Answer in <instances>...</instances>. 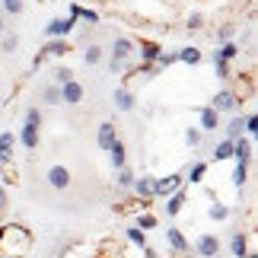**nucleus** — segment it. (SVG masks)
<instances>
[{"instance_id":"obj_1","label":"nucleus","mask_w":258,"mask_h":258,"mask_svg":"<svg viewBox=\"0 0 258 258\" xmlns=\"http://www.w3.org/2000/svg\"><path fill=\"white\" fill-rule=\"evenodd\" d=\"M29 242L32 239L23 226H4L0 230V255H26Z\"/></svg>"},{"instance_id":"obj_2","label":"nucleus","mask_w":258,"mask_h":258,"mask_svg":"<svg viewBox=\"0 0 258 258\" xmlns=\"http://www.w3.org/2000/svg\"><path fill=\"white\" fill-rule=\"evenodd\" d=\"M178 188H182V175H166V178H153V195H160V198H166V195L178 191Z\"/></svg>"},{"instance_id":"obj_3","label":"nucleus","mask_w":258,"mask_h":258,"mask_svg":"<svg viewBox=\"0 0 258 258\" xmlns=\"http://www.w3.org/2000/svg\"><path fill=\"white\" fill-rule=\"evenodd\" d=\"M195 249H198V255H201V258H217V252H220V239L211 236V233H204L201 239L195 242Z\"/></svg>"},{"instance_id":"obj_4","label":"nucleus","mask_w":258,"mask_h":258,"mask_svg":"<svg viewBox=\"0 0 258 258\" xmlns=\"http://www.w3.org/2000/svg\"><path fill=\"white\" fill-rule=\"evenodd\" d=\"M127 57H131V42H127V38H118L115 48H112V71H121Z\"/></svg>"},{"instance_id":"obj_5","label":"nucleus","mask_w":258,"mask_h":258,"mask_svg":"<svg viewBox=\"0 0 258 258\" xmlns=\"http://www.w3.org/2000/svg\"><path fill=\"white\" fill-rule=\"evenodd\" d=\"M48 185L57 188V191H64V188L71 185V169H67V166H51V169H48Z\"/></svg>"},{"instance_id":"obj_6","label":"nucleus","mask_w":258,"mask_h":258,"mask_svg":"<svg viewBox=\"0 0 258 258\" xmlns=\"http://www.w3.org/2000/svg\"><path fill=\"white\" fill-rule=\"evenodd\" d=\"M71 48H67V42H61V38H54V42H48L45 48H42V54L35 57V67L45 61V57H61V54H67Z\"/></svg>"},{"instance_id":"obj_7","label":"nucleus","mask_w":258,"mask_h":258,"mask_svg":"<svg viewBox=\"0 0 258 258\" xmlns=\"http://www.w3.org/2000/svg\"><path fill=\"white\" fill-rule=\"evenodd\" d=\"M83 99V86L77 83V80H71V83H64L61 86V102H67V105H77Z\"/></svg>"},{"instance_id":"obj_8","label":"nucleus","mask_w":258,"mask_h":258,"mask_svg":"<svg viewBox=\"0 0 258 258\" xmlns=\"http://www.w3.org/2000/svg\"><path fill=\"white\" fill-rule=\"evenodd\" d=\"M74 29V16H67V19H51L48 23V35L51 38H61V35H67Z\"/></svg>"},{"instance_id":"obj_9","label":"nucleus","mask_w":258,"mask_h":258,"mask_svg":"<svg viewBox=\"0 0 258 258\" xmlns=\"http://www.w3.org/2000/svg\"><path fill=\"white\" fill-rule=\"evenodd\" d=\"M214 108H217V112H236V96L230 93V89L217 93L214 96Z\"/></svg>"},{"instance_id":"obj_10","label":"nucleus","mask_w":258,"mask_h":258,"mask_svg":"<svg viewBox=\"0 0 258 258\" xmlns=\"http://www.w3.org/2000/svg\"><path fill=\"white\" fill-rule=\"evenodd\" d=\"M233 156H236L239 163H249V160H252V141L236 137V141H233Z\"/></svg>"},{"instance_id":"obj_11","label":"nucleus","mask_w":258,"mask_h":258,"mask_svg":"<svg viewBox=\"0 0 258 258\" xmlns=\"http://www.w3.org/2000/svg\"><path fill=\"white\" fill-rule=\"evenodd\" d=\"M108 160H112L115 169H124V163H127V153H124V144L115 137V144L108 147Z\"/></svg>"},{"instance_id":"obj_12","label":"nucleus","mask_w":258,"mask_h":258,"mask_svg":"<svg viewBox=\"0 0 258 258\" xmlns=\"http://www.w3.org/2000/svg\"><path fill=\"white\" fill-rule=\"evenodd\" d=\"M99 147H102V150H108V147L115 144V124L112 121H105V124H99Z\"/></svg>"},{"instance_id":"obj_13","label":"nucleus","mask_w":258,"mask_h":258,"mask_svg":"<svg viewBox=\"0 0 258 258\" xmlns=\"http://www.w3.org/2000/svg\"><path fill=\"white\" fill-rule=\"evenodd\" d=\"M217 121H220V112H217L214 105L201 108V127H204V131H217Z\"/></svg>"},{"instance_id":"obj_14","label":"nucleus","mask_w":258,"mask_h":258,"mask_svg":"<svg viewBox=\"0 0 258 258\" xmlns=\"http://www.w3.org/2000/svg\"><path fill=\"white\" fill-rule=\"evenodd\" d=\"M131 188H134V191L144 198V201H147V198H153V178H150V175H141V178H134V185H131Z\"/></svg>"},{"instance_id":"obj_15","label":"nucleus","mask_w":258,"mask_h":258,"mask_svg":"<svg viewBox=\"0 0 258 258\" xmlns=\"http://www.w3.org/2000/svg\"><path fill=\"white\" fill-rule=\"evenodd\" d=\"M13 144H16V137L10 131L0 134V160H13Z\"/></svg>"},{"instance_id":"obj_16","label":"nucleus","mask_w":258,"mask_h":258,"mask_svg":"<svg viewBox=\"0 0 258 258\" xmlns=\"http://www.w3.org/2000/svg\"><path fill=\"white\" fill-rule=\"evenodd\" d=\"M19 141H23V147L35 150V147H38V127H35V124H26L23 134H19Z\"/></svg>"},{"instance_id":"obj_17","label":"nucleus","mask_w":258,"mask_h":258,"mask_svg":"<svg viewBox=\"0 0 258 258\" xmlns=\"http://www.w3.org/2000/svg\"><path fill=\"white\" fill-rule=\"evenodd\" d=\"M230 245H233V255H236V258H245V255H249V242H245L242 233H233Z\"/></svg>"},{"instance_id":"obj_18","label":"nucleus","mask_w":258,"mask_h":258,"mask_svg":"<svg viewBox=\"0 0 258 258\" xmlns=\"http://www.w3.org/2000/svg\"><path fill=\"white\" fill-rule=\"evenodd\" d=\"M182 207H185V195H182V191H172V195H169V201H166V214L175 217L178 211H182Z\"/></svg>"},{"instance_id":"obj_19","label":"nucleus","mask_w":258,"mask_h":258,"mask_svg":"<svg viewBox=\"0 0 258 258\" xmlns=\"http://www.w3.org/2000/svg\"><path fill=\"white\" fill-rule=\"evenodd\" d=\"M115 105L121 108V112H131V108H134V96L127 93V89H115Z\"/></svg>"},{"instance_id":"obj_20","label":"nucleus","mask_w":258,"mask_h":258,"mask_svg":"<svg viewBox=\"0 0 258 258\" xmlns=\"http://www.w3.org/2000/svg\"><path fill=\"white\" fill-rule=\"evenodd\" d=\"M166 236H169V242H172V249H175L178 255H185V252H188V239H185V236H182V233H178V230H166Z\"/></svg>"},{"instance_id":"obj_21","label":"nucleus","mask_w":258,"mask_h":258,"mask_svg":"<svg viewBox=\"0 0 258 258\" xmlns=\"http://www.w3.org/2000/svg\"><path fill=\"white\" fill-rule=\"evenodd\" d=\"M233 156V141H223V144H217V150H214V160L220 163V160H230Z\"/></svg>"},{"instance_id":"obj_22","label":"nucleus","mask_w":258,"mask_h":258,"mask_svg":"<svg viewBox=\"0 0 258 258\" xmlns=\"http://www.w3.org/2000/svg\"><path fill=\"white\" fill-rule=\"evenodd\" d=\"M242 127H245V121H242V118H233V121L226 124V137H230V141H236V137H242Z\"/></svg>"},{"instance_id":"obj_23","label":"nucleus","mask_w":258,"mask_h":258,"mask_svg":"<svg viewBox=\"0 0 258 258\" xmlns=\"http://www.w3.org/2000/svg\"><path fill=\"white\" fill-rule=\"evenodd\" d=\"M236 54H239V48H236V45H230V42H223V48L217 51V61H233Z\"/></svg>"},{"instance_id":"obj_24","label":"nucleus","mask_w":258,"mask_h":258,"mask_svg":"<svg viewBox=\"0 0 258 258\" xmlns=\"http://www.w3.org/2000/svg\"><path fill=\"white\" fill-rule=\"evenodd\" d=\"M42 99H45L48 105H57V102H61V86H45Z\"/></svg>"},{"instance_id":"obj_25","label":"nucleus","mask_w":258,"mask_h":258,"mask_svg":"<svg viewBox=\"0 0 258 258\" xmlns=\"http://www.w3.org/2000/svg\"><path fill=\"white\" fill-rule=\"evenodd\" d=\"M178 61H185V64H198V61H201V51H198V48H182Z\"/></svg>"},{"instance_id":"obj_26","label":"nucleus","mask_w":258,"mask_h":258,"mask_svg":"<svg viewBox=\"0 0 258 258\" xmlns=\"http://www.w3.org/2000/svg\"><path fill=\"white\" fill-rule=\"evenodd\" d=\"M71 80H74V71H67V67H57V71H54V86H64Z\"/></svg>"},{"instance_id":"obj_27","label":"nucleus","mask_w":258,"mask_h":258,"mask_svg":"<svg viewBox=\"0 0 258 258\" xmlns=\"http://www.w3.org/2000/svg\"><path fill=\"white\" fill-rule=\"evenodd\" d=\"M245 178H249V172H245V163H239V166H236V172H233L236 188H242V185H245Z\"/></svg>"},{"instance_id":"obj_28","label":"nucleus","mask_w":258,"mask_h":258,"mask_svg":"<svg viewBox=\"0 0 258 258\" xmlns=\"http://www.w3.org/2000/svg\"><path fill=\"white\" fill-rule=\"evenodd\" d=\"M118 185H121V188H131L134 185V172L131 169H118Z\"/></svg>"},{"instance_id":"obj_29","label":"nucleus","mask_w":258,"mask_h":258,"mask_svg":"<svg viewBox=\"0 0 258 258\" xmlns=\"http://www.w3.org/2000/svg\"><path fill=\"white\" fill-rule=\"evenodd\" d=\"M185 144L198 147V144H201V131H198V127H188V131H185Z\"/></svg>"},{"instance_id":"obj_30","label":"nucleus","mask_w":258,"mask_h":258,"mask_svg":"<svg viewBox=\"0 0 258 258\" xmlns=\"http://www.w3.org/2000/svg\"><path fill=\"white\" fill-rule=\"evenodd\" d=\"M207 214H211V220H226V217H230V211H226L223 204H214V207H211Z\"/></svg>"},{"instance_id":"obj_31","label":"nucleus","mask_w":258,"mask_h":258,"mask_svg":"<svg viewBox=\"0 0 258 258\" xmlns=\"http://www.w3.org/2000/svg\"><path fill=\"white\" fill-rule=\"evenodd\" d=\"M99 61H102V48H89V51H86V64L93 67V64H99Z\"/></svg>"},{"instance_id":"obj_32","label":"nucleus","mask_w":258,"mask_h":258,"mask_svg":"<svg viewBox=\"0 0 258 258\" xmlns=\"http://www.w3.org/2000/svg\"><path fill=\"white\" fill-rule=\"evenodd\" d=\"M26 124H42V112H38V108H29V112H26Z\"/></svg>"},{"instance_id":"obj_33","label":"nucleus","mask_w":258,"mask_h":258,"mask_svg":"<svg viewBox=\"0 0 258 258\" xmlns=\"http://www.w3.org/2000/svg\"><path fill=\"white\" fill-rule=\"evenodd\" d=\"M127 239H131V242H137L141 249L147 245V239H144V230H127Z\"/></svg>"},{"instance_id":"obj_34","label":"nucleus","mask_w":258,"mask_h":258,"mask_svg":"<svg viewBox=\"0 0 258 258\" xmlns=\"http://www.w3.org/2000/svg\"><path fill=\"white\" fill-rule=\"evenodd\" d=\"M7 13H23V0H4Z\"/></svg>"},{"instance_id":"obj_35","label":"nucleus","mask_w":258,"mask_h":258,"mask_svg":"<svg viewBox=\"0 0 258 258\" xmlns=\"http://www.w3.org/2000/svg\"><path fill=\"white\" fill-rule=\"evenodd\" d=\"M16 45H19V42H16V35H4V51H7V54H13V51H16Z\"/></svg>"},{"instance_id":"obj_36","label":"nucleus","mask_w":258,"mask_h":258,"mask_svg":"<svg viewBox=\"0 0 258 258\" xmlns=\"http://www.w3.org/2000/svg\"><path fill=\"white\" fill-rule=\"evenodd\" d=\"M144 57H147V61H150V57H160V48H156V45H144V51H141Z\"/></svg>"},{"instance_id":"obj_37","label":"nucleus","mask_w":258,"mask_h":258,"mask_svg":"<svg viewBox=\"0 0 258 258\" xmlns=\"http://www.w3.org/2000/svg\"><path fill=\"white\" fill-rule=\"evenodd\" d=\"M204 172H207V166H204V163H198L195 169H191V182H201V175H204Z\"/></svg>"},{"instance_id":"obj_38","label":"nucleus","mask_w":258,"mask_h":258,"mask_svg":"<svg viewBox=\"0 0 258 258\" xmlns=\"http://www.w3.org/2000/svg\"><path fill=\"white\" fill-rule=\"evenodd\" d=\"M150 226H156V217L144 214V217H141V230H150Z\"/></svg>"},{"instance_id":"obj_39","label":"nucleus","mask_w":258,"mask_h":258,"mask_svg":"<svg viewBox=\"0 0 258 258\" xmlns=\"http://www.w3.org/2000/svg\"><path fill=\"white\" fill-rule=\"evenodd\" d=\"M233 32H236L233 26H223V29H220V42H230V38H233Z\"/></svg>"},{"instance_id":"obj_40","label":"nucleus","mask_w":258,"mask_h":258,"mask_svg":"<svg viewBox=\"0 0 258 258\" xmlns=\"http://www.w3.org/2000/svg\"><path fill=\"white\" fill-rule=\"evenodd\" d=\"M245 131H252V134L258 131V118H255V115H249V118H245Z\"/></svg>"},{"instance_id":"obj_41","label":"nucleus","mask_w":258,"mask_h":258,"mask_svg":"<svg viewBox=\"0 0 258 258\" xmlns=\"http://www.w3.org/2000/svg\"><path fill=\"white\" fill-rule=\"evenodd\" d=\"M217 64V74L220 77H230V67H226V61H214Z\"/></svg>"},{"instance_id":"obj_42","label":"nucleus","mask_w":258,"mask_h":258,"mask_svg":"<svg viewBox=\"0 0 258 258\" xmlns=\"http://www.w3.org/2000/svg\"><path fill=\"white\" fill-rule=\"evenodd\" d=\"M4 211H7V191L0 188V214H4Z\"/></svg>"},{"instance_id":"obj_43","label":"nucleus","mask_w":258,"mask_h":258,"mask_svg":"<svg viewBox=\"0 0 258 258\" xmlns=\"http://www.w3.org/2000/svg\"><path fill=\"white\" fill-rule=\"evenodd\" d=\"M144 258H160V255H156L153 249H147V252H144Z\"/></svg>"},{"instance_id":"obj_44","label":"nucleus","mask_w":258,"mask_h":258,"mask_svg":"<svg viewBox=\"0 0 258 258\" xmlns=\"http://www.w3.org/2000/svg\"><path fill=\"white\" fill-rule=\"evenodd\" d=\"M245 258H255V255H245Z\"/></svg>"}]
</instances>
